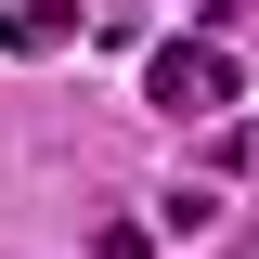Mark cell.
Listing matches in <instances>:
<instances>
[{
  "label": "cell",
  "mask_w": 259,
  "mask_h": 259,
  "mask_svg": "<svg viewBox=\"0 0 259 259\" xmlns=\"http://www.w3.org/2000/svg\"><path fill=\"white\" fill-rule=\"evenodd\" d=\"M246 91V52H221V39H168L156 65H143V104L156 117H207V104Z\"/></svg>",
  "instance_id": "cell-1"
},
{
  "label": "cell",
  "mask_w": 259,
  "mask_h": 259,
  "mask_svg": "<svg viewBox=\"0 0 259 259\" xmlns=\"http://www.w3.org/2000/svg\"><path fill=\"white\" fill-rule=\"evenodd\" d=\"M0 39H13V52H65L78 13H65V0H13V26H0Z\"/></svg>",
  "instance_id": "cell-2"
}]
</instances>
